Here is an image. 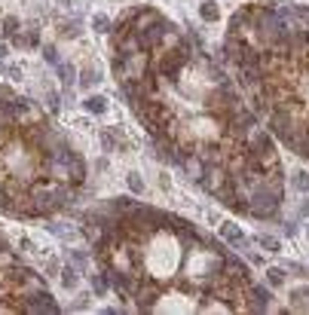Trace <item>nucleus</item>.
Instances as JSON below:
<instances>
[{
    "instance_id": "1",
    "label": "nucleus",
    "mask_w": 309,
    "mask_h": 315,
    "mask_svg": "<svg viewBox=\"0 0 309 315\" xmlns=\"http://www.w3.org/2000/svg\"><path fill=\"white\" fill-rule=\"evenodd\" d=\"M269 306H272V291L251 282V288H248V312H269Z\"/></svg>"
},
{
    "instance_id": "2",
    "label": "nucleus",
    "mask_w": 309,
    "mask_h": 315,
    "mask_svg": "<svg viewBox=\"0 0 309 315\" xmlns=\"http://www.w3.org/2000/svg\"><path fill=\"white\" fill-rule=\"evenodd\" d=\"M221 239H227L230 245H233V248H239V251H251V242H248V236L239 230V226H236V223H221Z\"/></svg>"
},
{
    "instance_id": "3",
    "label": "nucleus",
    "mask_w": 309,
    "mask_h": 315,
    "mask_svg": "<svg viewBox=\"0 0 309 315\" xmlns=\"http://www.w3.org/2000/svg\"><path fill=\"white\" fill-rule=\"evenodd\" d=\"M64 181H67V184H74V187H80V184L86 181V162L80 159L77 153L70 156V162L64 165Z\"/></svg>"
},
{
    "instance_id": "4",
    "label": "nucleus",
    "mask_w": 309,
    "mask_h": 315,
    "mask_svg": "<svg viewBox=\"0 0 309 315\" xmlns=\"http://www.w3.org/2000/svg\"><path fill=\"white\" fill-rule=\"evenodd\" d=\"M77 285H80V266L64 263V266H62V288H64V291H74Z\"/></svg>"
},
{
    "instance_id": "5",
    "label": "nucleus",
    "mask_w": 309,
    "mask_h": 315,
    "mask_svg": "<svg viewBox=\"0 0 309 315\" xmlns=\"http://www.w3.org/2000/svg\"><path fill=\"white\" fill-rule=\"evenodd\" d=\"M83 110L92 113V116L107 113V98H104V95H89V98H83Z\"/></svg>"
},
{
    "instance_id": "6",
    "label": "nucleus",
    "mask_w": 309,
    "mask_h": 315,
    "mask_svg": "<svg viewBox=\"0 0 309 315\" xmlns=\"http://www.w3.org/2000/svg\"><path fill=\"white\" fill-rule=\"evenodd\" d=\"M56 71H59V77H62V86H64V89H70V86L77 83V77H80L77 67H74V64H64V61L56 64Z\"/></svg>"
},
{
    "instance_id": "7",
    "label": "nucleus",
    "mask_w": 309,
    "mask_h": 315,
    "mask_svg": "<svg viewBox=\"0 0 309 315\" xmlns=\"http://www.w3.org/2000/svg\"><path fill=\"white\" fill-rule=\"evenodd\" d=\"M95 83H101V71H98V67H86V71L77 77V86H80V89H92Z\"/></svg>"
},
{
    "instance_id": "8",
    "label": "nucleus",
    "mask_w": 309,
    "mask_h": 315,
    "mask_svg": "<svg viewBox=\"0 0 309 315\" xmlns=\"http://www.w3.org/2000/svg\"><path fill=\"white\" fill-rule=\"evenodd\" d=\"M254 242H257V248H263L266 254H279V251H282V242H279L276 236H269V233H260Z\"/></svg>"
},
{
    "instance_id": "9",
    "label": "nucleus",
    "mask_w": 309,
    "mask_h": 315,
    "mask_svg": "<svg viewBox=\"0 0 309 315\" xmlns=\"http://www.w3.org/2000/svg\"><path fill=\"white\" fill-rule=\"evenodd\" d=\"M89 282H92V294L95 297H104L107 291H111V278H107L104 272H92V275H89Z\"/></svg>"
},
{
    "instance_id": "10",
    "label": "nucleus",
    "mask_w": 309,
    "mask_h": 315,
    "mask_svg": "<svg viewBox=\"0 0 309 315\" xmlns=\"http://www.w3.org/2000/svg\"><path fill=\"white\" fill-rule=\"evenodd\" d=\"M291 187L300 190V193H309V171L294 168V171H291Z\"/></svg>"
},
{
    "instance_id": "11",
    "label": "nucleus",
    "mask_w": 309,
    "mask_h": 315,
    "mask_svg": "<svg viewBox=\"0 0 309 315\" xmlns=\"http://www.w3.org/2000/svg\"><path fill=\"white\" fill-rule=\"evenodd\" d=\"M199 15H202V22H217L221 19V9H217L214 0H205V3H199Z\"/></svg>"
},
{
    "instance_id": "12",
    "label": "nucleus",
    "mask_w": 309,
    "mask_h": 315,
    "mask_svg": "<svg viewBox=\"0 0 309 315\" xmlns=\"http://www.w3.org/2000/svg\"><path fill=\"white\" fill-rule=\"evenodd\" d=\"M291 300H294V309H309V285L306 288H294L291 291Z\"/></svg>"
},
{
    "instance_id": "13",
    "label": "nucleus",
    "mask_w": 309,
    "mask_h": 315,
    "mask_svg": "<svg viewBox=\"0 0 309 315\" xmlns=\"http://www.w3.org/2000/svg\"><path fill=\"white\" fill-rule=\"evenodd\" d=\"M266 285L269 288H282L285 285V269L282 266H269L266 269Z\"/></svg>"
},
{
    "instance_id": "14",
    "label": "nucleus",
    "mask_w": 309,
    "mask_h": 315,
    "mask_svg": "<svg viewBox=\"0 0 309 315\" xmlns=\"http://www.w3.org/2000/svg\"><path fill=\"white\" fill-rule=\"evenodd\" d=\"M67 260H70L74 266H80V269L89 266V254H86L83 248H70V251H67Z\"/></svg>"
},
{
    "instance_id": "15",
    "label": "nucleus",
    "mask_w": 309,
    "mask_h": 315,
    "mask_svg": "<svg viewBox=\"0 0 309 315\" xmlns=\"http://www.w3.org/2000/svg\"><path fill=\"white\" fill-rule=\"evenodd\" d=\"M125 181H129V190H132V193H141V190H144V181H141L138 171H129V174H125Z\"/></svg>"
},
{
    "instance_id": "16",
    "label": "nucleus",
    "mask_w": 309,
    "mask_h": 315,
    "mask_svg": "<svg viewBox=\"0 0 309 315\" xmlns=\"http://www.w3.org/2000/svg\"><path fill=\"white\" fill-rule=\"evenodd\" d=\"M92 28L98 34H107V31H111V19H107V15H92Z\"/></svg>"
},
{
    "instance_id": "17",
    "label": "nucleus",
    "mask_w": 309,
    "mask_h": 315,
    "mask_svg": "<svg viewBox=\"0 0 309 315\" xmlns=\"http://www.w3.org/2000/svg\"><path fill=\"white\" fill-rule=\"evenodd\" d=\"M43 58H46L49 64H59V49L52 46V43H46V46H43Z\"/></svg>"
},
{
    "instance_id": "18",
    "label": "nucleus",
    "mask_w": 309,
    "mask_h": 315,
    "mask_svg": "<svg viewBox=\"0 0 309 315\" xmlns=\"http://www.w3.org/2000/svg\"><path fill=\"white\" fill-rule=\"evenodd\" d=\"M3 34H6V37L12 40L15 34H19V22H15V19H6V22H3Z\"/></svg>"
},
{
    "instance_id": "19",
    "label": "nucleus",
    "mask_w": 309,
    "mask_h": 315,
    "mask_svg": "<svg viewBox=\"0 0 309 315\" xmlns=\"http://www.w3.org/2000/svg\"><path fill=\"white\" fill-rule=\"evenodd\" d=\"M101 144H104V150H107V153L114 150V144H117V141H114V132H111V129H104V132H101Z\"/></svg>"
},
{
    "instance_id": "20",
    "label": "nucleus",
    "mask_w": 309,
    "mask_h": 315,
    "mask_svg": "<svg viewBox=\"0 0 309 315\" xmlns=\"http://www.w3.org/2000/svg\"><path fill=\"white\" fill-rule=\"evenodd\" d=\"M25 46L37 49V46H40V34H37V31H28V34H25Z\"/></svg>"
},
{
    "instance_id": "21",
    "label": "nucleus",
    "mask_w": 309,
    "mask_h": 315,
    "mask_svg": "<svg viewBox=\"0 0 309 315\" xmlns=\"http://www.w3.org/2000/svg\"><path fill=\"white\" fill-rule=\"evenodd\" d=\"M62 34H64V37H77V34H80V22H70V25H62Z\"/></svg>"
},
{
    "instance_id": "22",
    "label": "nucleus",
    "mask_w": 309,
    "mask_h": 315,
    "mask_svg": "<svg viewBox=\"0 0 309 315\" xmlns=\"http://www.w3.org/2000/svg\"><path fill=\"white\" fill-rule=\"evenodd\" d=\"M89 300H92V294H80V297H77V303H74V309H86Z\"/></svg>"
},
{
    "instance_id": "23",
    "label": "nucleus",
    "mask_w": 309,
    "mask_h": 315,
    "mask_svg": "<svg viewBox=\"0 0 309 315\" xmlns=\"http://www.w3.org/2000/svg\"><path fill=\"white\" fill-rule=\"evenodd\" d=\"M46 101H49V110H52V113H59V95H56V92H49Z\"/></svg>"
},
{
    "instance_id": "24",
    "label": "nucleus",
    "mask_w": 309,
    "mask_h": 315,
    "mask_svg": "<svg viewBox=\"0 0 309 315\" xmlns=\"http://www.w3.org/2000/svg\"><path fill=\"white\" fill-rule=\"evenodd\" d=\"M297 217H309V199H300V205H297Z\"/></svg>"
},
{
    "instance_id": "25",
    "label": "nucleus",
    "mask_w": 309,
    "mask_h": 315,
    "mask_svg": "<svg viewBox=\"0 0 309 315\" xmlns=\"http://www.w3.org/2000/svg\"><path fill=\"white\" fill-rule=\"evenodd\" d=\"M282 230H285L288 236H294V233H297V223H294V220H285V223H282Z\"/></svg>"
},
{
    "instance_id": "26",
    "label": "nucleus",
    "mask_w": 309,
    "mask_h": 315,
    "mask_svg": "<svg viewBox=\"0 0 309 315\" xmlns=\"http://www.w3.org/2000/svg\"><path fill=\"white\" fill-rule=\"evenodd\" d=\"M46 272H49V275L59 272V263H56V260H49V263H46Z\"/></svg>"
},
{
    "instance_id": "27",
    "label": "nucleus",
    "mask_w": 309,
    "mask_h": 315,
    "mask_svg": "<svg viewBox=\"0 0 309 315\" xmlns=\"http://www.w3.org/2000/svg\"><path fill=\"white\" fill-rule=\"evenodd\" d=\"M6 55V43H0V58H3Z\"/></svg>"
},
{
    "instance_id": "28",
    "label": "nucleus",
    "mask_w": 309,
    "mask_h": 315,
    "mask_svg": "<svg viewBox=\"0 0 309 315\" xmlns=\"http://www.w3.org/2000/svg\"><path fill=\"white\" fill-rule=\"evenodd\" d=\"M59 3H62V6H67V3H70V0H59Z\"/></svg>"
},
{
    "instance_id": "29",
    "label": "nucleus",
    "mask_w": 309,
    "mask_h": 315,
    "mask_svg": "<svg viewBox=\"0 0 309 315\" xmlns=\"http://www.w3.org/2000/svg\"><path fill=\"white\" fill-rule=\"evenodd\" d=\"M306 239H309V223H306Z\"/></svg>"
}]
</instances>
